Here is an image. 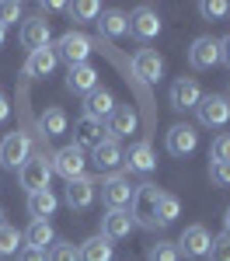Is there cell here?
<instances>
[{"instance_id":"obj_1","label":"cell","mask_w":230,"mask_h":261,"mask_svg":"<svg viewBox=\"0 0 230 261\" xmlns=\"http://www.w3.org/2000/svg\"><path fill=\"white\" fill-rule=\"evenodd\" d=\"M161 188L154 185V181H143V185H136L133 188V202H129V216L136 226H143V230H157V202H161Z\"/></svg>"},{"instance_id":"obj_2","label":"cell","mask_w":230,"mask_h":261,"mask_svg":"<svg viewBox=\"0 0 230 261\" xmlns=\"http://www.w3.org/2000/svg\"><path fill=\"white\" fill-rule=\"evenodd\" d=\"M49 167H53V174H60L63 181H77V178H84V171H87V153H84L77 143H66V146H60V150L49 157Z\"/></svg>"},{"instance_id":"obj_3","label":"cell","mask_w":230,"mask_h":261,"mask_svg":"<svg viewBox=\"0 0 230 261\" xmlns=\"http://www.w3.org/2000/svg\"><path fill=\"white\" fill-rule=\"evenodd\" d=\"M53 53H56V60H63L66 66H81L87 63V56L94 53V39H87L84 32H63L56 45H53Z\"/></svg>"},{"instance_id":"obj_4","label":"cell","mask_w":230,"mask_h":261,"mask_svg":"<svg viewBox=\"0 0 230 261\" xmlns=\"http://www.w3.org/2000/svg\"><path fill=\"white\" fill-rule=\"evenodd\" d=\"M192 112H195L199 125H206V129H223L230 122V101L223 98V94H202Z\"/></svg>"},{"instance_id":"obj_5","label":"cell","mask_w":230,"mask_h":261,"mask_svg":"<svg viewBox=\"0 0 230 261\" xmlns=\"http://www.w3.org/2000/svg\"><path fill=\"white\" fill-rule=\"evenodd\" d=\"M18 178H21V188H24L28 195H35V192H49L53 167H49V161H45V157H28V161L21 164Z\"/></svg>"},{"instance_id":"obj_6","label":"cell","mask_w":230,"mask_h":261,"mask_svg":"<svg viewBox=\"0 0 230 261\" xmlns=\"http://www.w3.org/2000/svg\"><path fill=\"white\" fill-rule=\"evenodd\" d=\"M32 157V140H28V133H7L4 140H0V164L7 167V171H21V164Z\"/></svg>"},{"instance_id":"obj_7","label":"cell","mask_w":230,"mask_h":261,"mask_svg":"<svg viewBox=\"0 0 230 261\" xmlns=\"http://www.w3.org/2000/svg\"><path fill=\"white\" fill-rule=\"evenodd\" d=\"M174 244H178V254H182V258L199 261V258H206V254H209L213 237H209V230L202 226V223H192V226H185V233H182Z\"/></svg>"},{"instance_id":"obj_8","label":"cell","mask_w":230,"mask_h":261,"mask_svg":"<svg viewBox=\"0 0 230 261\" xmlns=\"http://www.w3.org/2000/svg\"><path fill=\"white\" fill-rule=\"evenodd\" d=\"M133 188L136 185H129L125 174H108V178H101V202L108 209H129Z\"/></svg>"},{"instance_id":"obj_9","label":"cell","mask_w":230,"mask_h":261,"mask_svg":"<svg viewBox=\"0 0 230 261\" xmlns=\"http://www.w3.org/2000/svg\"><path fill=\"white\" fill-rule=\"evenodd\" d=\"M18 39H21V45H24L28 53L49 49V42H53V24H49L45 18H28V21H21Z\"/></svg>"},{"instance_id":"obj_10","label":"cell","mask_w":230,"mask_h":261,"mask_svg":"<svg viewBox=\"0 0 230 261\" xmlns=\"http://www.w3.org/2000/svg\"><path fill=\"white\" fill-rule=\"evenodd\" d=\"M220 63V39L213 35H199L188 45V66L192 70H213Z\"/></svg>"},{"instance_id":"obj_11","label":"cell","mask_w":230,"mask_h":261,"mask_svg":"<svg viewBox=\"0 0 230 261\" xmlns=\"http://www.w3.org/2000/svg\"><path fill=\"white\" fill-rule=\"evenodd\" d=\"M129 35L133 39H140V42H150V39H157L161 35V14L154 11V7H136L133 14H129Z\"/></svg>"},{"instance_id":"obj_12","label":"cell","mask_w":230,"mask_h":261,"mask_svg":"<svg viewBox=\"0 0 230 261\" xmlns=\"http://www.w3.org/2000/svg\"><path fill=\"white\" fill-rule=\"evenodd\" d=\"M164 146L171 157H188L195 146H199V133H195V125H188V122H178V125H171L164 136Z\"/></svg>"},{"instance_id":"obj_13","label":"cell","mask_w":230,"mask_h":261,"mask_svg":"<svg viewBox=\"0 0 230 261\" xmlns=\"http://www.w3.org/2000/svg\"><path fill=\"white\" fill-rule=\"evenodd\" d=\"M91 164L98 167V174H119V167H122V146L115 140H101L94 150H91Z\"/></svg>"},{"instance_id":"obj_14","label":"cell","mask_w":230,"mask_h":261,"mask_svg":"<svg viewBox=\"0 0 230 261\" xmlns=\"http://www.w3.org/2000/svg\"><path fill=\"white\" fill-rule=\"evenodd\" d=\"M136 125H140V119H136V108L133 105H115V112L108 115V125H105V133H108V140H125L129 133H136Z\"/></svg>"},{"instance_id":"obj_15","label":"cell","mask_w":230,"mask_h":261,"mask_svg":"<svg viewBox=\"0 0 230 261\" xmlns=\"http://www.w3.org/2000/svg\"><path fill=\"white\" fill-rule=\"evenodd\" d=\"M202 98V87L195 77H178V81L171 84V108H178V112H192L195 105Z\"/></svg>"},{"instance_id":"obj_16","label":"cell","mask_w":230,"mask_h":261,"mask_svg":"<svg viewBox=\"0 0 230 261\" xmlns=\"http://www.w3.org/2000/svg\"><path fill=\"white\" fill-rule=\"evenodd\" d=\"M133 73L143 84H157L164 77V60H161L154 49H140V53L133 56Z\"/></svg>"},{"instance_id":"obj_17","label":"cell","mask_w":230,"mask_h":261,"mask_svg":"<svg viewBox=\"0 0 230 261\" xmlns=\"http://www.w3.org/2000/svg\"><path fill=\"white\" fill-rule=\"evenodd\" d=\"M66 91L70 94H91V91H98V70L91 66V63H81V66H70L66 70Z\"/></svg>"},{"instance_id":"obj_18","label":"cell","mask_w":230,"mask_h":261,"mask_svg":"<svg viewBox=\"0 0 230 261\" xmlns=\"http://www.w3.org/2000/svg\"><path fill=\"white\" fill-rule=\"evenodd\" d=\"M101 140H108V133H105V122H94L81 115V119L73 122V143L81 146V150H94Z\"/></svg>"},{"instance_id":"obj_19","label":"cell","mask_w":230,"mask_h":261,"mask_svg":"<svg viewBox=\"0 0 230 261\" xmlns=\"http://www.w3.org/2000/svg\"><path fill=\"white\" fill-rule=\"evenodd\" d=\"M94 195H98V185L91 178L66 181V205H70V209H77V213L91 209V205H94Z\"/></svg>"},{"instance_id":"obj_20","label":"cell","mask_w":230,"mask_h":261,"mask_svg":"<svg viewBox=\"0 0 230 261\" xmlns=\"http://www.w3.org/2000/svg\"><path fill=\"white\" fill-rule=\"evenodd\" d=\"M122 167L129 171V174H150V171L157 167L150 143H133V146L122 153Z\"/></svg>"},{"instance_id":"obj_21","label":"cell","mask_w":230,"mask_h":261,"mask_svg":"<svg viewBox=\"0 0 230 261\" xmlns=\"http://www.w3.org/2000/svg\"><path fill=\"white\" fill-rule=\"evenodd\" d=\"M133 226H136V223H133V216H129V209H108V213L101 216V237L122 241V237H129Z\"/></svg>"},{"instance_id":"obj_22","label":"cell","mask_w":230,"mask_h":261,"mask_svg":"<svg viewBox=\"0 0 230 261\" xmlns=\"http://www.w3.org/2000/svg\"><path fill=\"white\" fill-rule=\"evenodd\" d=\"M115 112V98H112V91H105V87H98V91H91L87 98H84V115L94 122H108V115Z\"/></svg>"},{"instance_id":"obj_23","label":"cell","mask_w":230,"mask_h":261,"mask_svg":"<svg viewBox=\"0 0 230 261\" xmlns=\"http://www.w3.org/2000/svg\"><path fill=\"white\" fill-rule=\"evenodd\" d=\"M56 53H53V45L49 49H39V53H28V60L21 66V73L24 77H32V81H39V77H49L53 70H56Z\"/></svg>"},{"instance_id":"obj_24","label":"cell","mask_w":230,"mask_h":261,"mask_svg":"<svg viewBox=\"0 0 230 261\" xmlns=\"http://www.w3.org/2000/svg\"><path fill=\"white\" fill-rule=\"evenodd\" d=\"M115 258V244L108 241V237H87L81 244V261H112Z\"/></svg>"},{"instance_id":"obj_25","label":"cell","mask_w":230,"mask_h":261,"mask_svg":"<svg viewBox=\"0 0 230 261\" xmlns=\"http://www.w3.org/2000/svg\"><path fill=\"white\" fill-rule=\"evenodd\" d=\"M98 28H101L105 39H122V35H129V18L122 11H101L98 14Z\"/></svg>"},{"instance_id":"obj_26","label":"cell","mask_w":230,"mask_h":261,"mask_svg":"<svg viewBox=\"0 0 230 261\" xmlns=\"http://www.w3.org/2000/svg\"><path fill=\"white\" fill-rule=\"evenodd\" d=\"M56 209H60V199L53 195V188H49V192L28 195V216H32V220H49Z\"/></svg>"},{"instance_id":"obj_27","label":"cell","mask_w":230,"mask_h":261,"mask_svg":"<svg viewBox=\"0 0 230 261\" xmlns=\"http://www.w3.org/2000/svg\"><path fill=\"white\" fill-rule=\"evenodd\" d=\"M24 244H28V247H42V251H45V244H56L53 223L49 220H32V226L24 230Z\"/></svg>"},{"instance_id":"obj_28","label":"cell","mask_w":230,"mask_h":261,"mask_svg":"<svg viewBox=\"0 0 230 261\" xmlns=\"http://www.w3.org/2000/svg\"><path fill=\"white\" fill-rule=\"evenodd\" d=\"M39 125L45 136H63L66 129H70V119H66V112L63 108H45L39 115Z\"/></svg>"},{"instance_id":"obj_29","label":"cell","mask_w":230,"mask_h":261,"mask_svg":"<svg viewBox=\"0 0 230 261\" xmlns=\"http://www.w3.org/2000/svg\"><path fill=\"white\" fill-rule=\"evenodd\" d=\"M178 213H182V202L164 192L161 202H157V226H171V223L178 220Z\"/></svg>"},{"instance_id":"obj_30","label":"cell","mask_w":230,"mask_h":261,"mask_svg":"<svg viewBox=\"0 0 230 261\" xmlns=\"http://www.w3.org/2000/svg\"><path fill=\"white\" fill-rule=\"evenodd\" d=\"M146 261H182L178 254V244L174 241H157L146 247Z\"/></svg>"},{"instance_id":"obj_31","label":"cell","mask_w":230,"mask_h":261,"mask_svg":"<svg viewBox=\"0 0 230 261\" xmlns=\"http://www.w3.org/2000/svg\"><path fill=\"white\" fill-rule=\"evenodd\" d=\"M21 247H24V237H21L14 226H0V254H18Z\"/></svg>"},{"instance_id":"obj_32","label":"cell","mask_w":230,"mask_h":261,"mask_svg":"<svg viewBox=\"0 0 230 261\" xmlns=\"http://www.w3.org/2000/svg\"><path fill=\"white\" fill-rule=\"evenodd\" d=\"M49 261H81V247L70 241H56L49 247Z\"/></svg>"},{"instance_id":"obj_33","label":"cell","mask_w":230,"mask_h":261,"mask_svg":"<svg viewBox=\"0 0 230 261\" xmlns=\"http://www.w3.org/2000/svg\"><path fill=\"white\" fill-rule=\"evenodd\" d=\"M66 11H70V18H73V21H94L98 14H101V7H98L94 0H77V4H70Z\"/></svg>"},{"instance_id":"obj_34","label":"cell","mask_w":230,"mask_h":261,"mask_svg":"<svg viewBox=\"0 0 230 261\" xmlns=\"http://www.w3.org/2000/svg\"><path fill=\"white\" fill-rule=\"evenodd\" d=\"M199 14L206 21H220V18L230 14V4L227 0H202V4H199Z\"/></svg>"},{"instance_id":"obj_35","label":"cell","mask_w":230,"mask_h":261,"mask_svg":"<svg viewBox=\"0 0 230 261\" xmlns=\"http://www.w3.org/2000/svg\"><path fill=\"white\" fill-rule=\"evenodd\" d=\"M206 261H230V233H220V237H213Z\"/></svg>"},{"instance_id":"obj_36","label":"cell","mask_w":230,"mask_h":261,"mask_svg":"<svg viewBox=\"0 0 230 261\" xmlns=\"http://www.w3.org/2000/svg\"><path fill=\"white\" fill-rule=\"evenodd\" d=\"M209 161H227L230 164V133H223V136H216V140H213Z\"/></svg>"},{"instance_id":"obj_37","label":"cell","mask_w":230,"mask_h":261,"mask_svg":"<svg viewBox=\"0 0 230 261\" xmlns=\"http://www.w3.org/2000/svg\"><path fill=\"white\" fill-rule=\"evenodd\" d=\"M209 178L216 181L220 188H230V164L227 161H213L209 164Z\"/></svg>"},{"instance_id":"obj_38","label":"cell","mask_w":230,"mask_h":261,"mask_svg":"<svg viewBox=\"0 0 230 261\" xmlns=\"http://www.w3.org/2000/svg\"><path fill=\"white\" fill-rule=\"evenodd\" d=\"M18 18H21V4H14V0H0V24L7 28V24H14Z\"/></svg>"},{"instance_id":"obj_39","label":"cell","mask_w":230,"mask_h":261,"mask_svg":"<svg viewBox=\"0 0 230 261\" xmlns=\"http://www.w3.org/2000/svg\"><path fill=\"white\" fill-rule=\"evenodd\" d=\"M18 261H49V251H42V247H21L18 251Z\"/></svg>"},{"instance_id":"obj_40","label":"cell","mask_w":230,"mask_h":261,"mask_svg":"<svg viewBox=\"0 0 230 261\" xmlns=\"http://www.w3.org/2000/svg\"><path fill=\"white\" fill-rule=\"evenodd\" d=\"M39 7L45 11V14H56V11H66V4H60V0H42Z\"/></svg>"},{"instance_id":"obj_41","label":"cell","mask_w":230,"mask_h":261,"mask_svg":"<svg viewBox=\"0 0 230 261\" xmlns=\"http://www.w3.org/2000/svg\"><path fill=\"white\" fill-rule=\"evenodd\" d=\"M220 63H227V66H230V35H227V39H220Z\"/></svg>"},{"instance_id":"obj_42","label":"cell","mask_w":230,"mask_h":261,"mask_svg":"<svg viewBox=\"0 0 230 261\" xmlns=\"http://www.w3.org/2000/svg\"><path fill=\"white\" fill-rule=\"evenodd\" d=\"M11 119V105H7V98H0V125Z\"/></svg>"},{"instance_id":"obj_43","label":"cell","mask_w":230,"mask_h":261,"mask_svg":"<svg viewBox=\"0 0 230 261\" xmlns=\"http://www.w3.org/2000/svg\"><path fill=\"white\" fill-rule=\"evenodd\" d=\"M223 226H227V233H230V209H227V216H223Z\"/></svg>"},{"instance_id":"obj_44","label":"cell","mask_w":230,"mask_h":261,"mask_svg":"<svg viewBox=\"0 0 230 261\" xmlns=\"http://www.w3.org/2000/svg\"><path fill=\"white\" fill-rule=\"evenodd\" d=\"M4 32H7V28H4V24H0V45H4Z\"/></svg>"},{"instance_id":"obj_45","label":"cell","mask_w":230,"mask_h":261,"mask_svg":"<svg viewBox=\"0 0 230 261\" xmlns=\"http://www.w3.org/2000/svg\"><path fill=\"white\" fill-rule=\"evenodd\" d=\"M0 226H4V209H0Z\"/></svg>"},{"instance_id":"obj_46","label":"cell","mask_w":230,"mask_h":261,"mask_svg":"<svg viewBox=\"0 0 230 261\" xmlns=\"http://www.w3.org/2000/svg\"><path fill=\"white\" fill-rule=\"evenodd\" d=\"M0 98H4V94H0Z\"/></svg>"},{"instance_id":"obj_47","label":"cell","mask_w":230,"mask_h":261,"mask_svg":"<svg viewBox=\"0 0 230 261\" xmlns=\"http://www.w3.org/2000/svg\"><path fill=\"white\" fill-rule=\"evenodd\" d=\"M227 101H230V98H227Z\"/></svg>"}]
</instances>
